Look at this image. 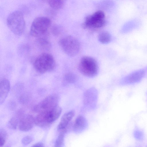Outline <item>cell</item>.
<instances>
[{"mask_svg":"<svg viewBox=\"0 0 147 147\" xmlns=\"http://www.w3.org/2000/svg\"><path fill=\"white\" fill-rule=\"evenodd\" d=\"M8 27L16 35L20 36L24 33L25 23L22 13L18 11L10 14L7 19Z\"/></svg>","mask_w":147,"mask_h":147,"instance_id":"obj_1","label":"cell"},{"mask_svg":"<svg viewBox=\"0 0 147 147\" xmlns=\"http://www.w3.org/2000/svg\"><path fill=\"white\" fill-rule=\"evenodd\" d=\"M61 111V108L58 106L51 109L39 113L35 118V124L41 127L48 126L58 119Z\"/></svg>","mask_w":147,"mask_h":147,"instance_id":"obj_2","label":"cell"},{"mask_svg":"<svg viewBox=\"0 0 147 147\" xmlns=\"http://www.w3.org/2000/svg\"><path fill=\"white\" fill-rule=\"evenodd\" d=\"M55 66V59L51 54L44 53L39 55L35 60L33 66L38 73L43 74L53 70Z\"/></svg>","mask_w":147,"mask_h":147,"instance_id":"obj_3","label":"cell"},{"mask_svg":"<svg viewBox=\"0 0 147 147\" xmlns=\"http://www.w3.org/2000/svg\"><path fill=\"white\" fill-rule=\"evenodd\" d=\"M51 24V20L45 17L36 18L33 21L30 28V34L33 37L38 38L45 36L47 33Z\"/></svg>","mask_w":147,"mask_h":147,"instance_id":"obj_4","label":"cell"},{"mask_svg":"<svg viewBox=\"0 0 147 147\" xmlns=\"http://www.w3.org/2000/svg\"><path fill=\"white\" fill-rule=\"evenodd\" d=\"M59 44L63 51L70 56H76L80 50V45L79 41L71 36H67L61 38L59 41Z\"/></svg>","mask_w":147,"mask_h":147,"instance_id":"obj_5","label":"cell"},{"mask_svg":"<svg viewBox=\"0 0 147 147\" xmlns=\"http://www.w3.org/2000/svg\"><path fill=\"white\" fill-rule=\"evenodd\" d=\"M80 73L84 76L89 77H93L97 74L98 67L97 62L93 58L85 56L81 59L78 65Z\"/></svg>","mask_w":147,"mask_h":147,"instance_id":"obj_6","label":"cell"},{"mask_svg":"<svg viewBox=\"0 0 147 147\" xmlns=\"http://www.w3.org/2000/svg\"><path fill=\"white\" fill-rule=\"evenodd\" d=\"M105 15L101 10L97 11L85 19L84 26L86 28H99L104 26L106 24Z\"/></svg>","mask_w":147,"mask_h":147,"instance_id":"obj_7","label":"cell"},{"mask_svg":"<svg viewBox=\"0 0 147 147\" xmlns=\"http://www.w3.org/2000/svg\"><path fill=\"white\" fill-rule=\"evenodd\" d=\"M59 98L57 95L52 94L46 97L35 105L33 111L38 113L49 110L58 106Z\"/></svg>","mask_w":147,"mask_h":147,"instance_id":"obj_8","label":"cell"},{"mask_svg":"<svg viewBox=\"0 0 147 147\" xmlns=\"http://www.w3.org/2000/svg\"><path fill=\"white\" fill-rule=\"evenodd\" d=\"M144 70L140 69L131 73L125 76L122 81V83L124 85L135 84L140 82L145 75Z\"/></svg>","mask_w":147,"mask_h":147,"instance_id":"obj_9","label":"cell"},{"mask_svg":"<svg viewBox=\"0 0 147 147\" xmlns=\"http://www.w3.org/2000/svg\"><path fill=\"white\" fill-rule=\"evenodd\" d=\"M35 124V118L31 115L24 116L19 122V129L23 131H27L31 129Z\"/></svg>","mask_w":147,"mask_h":147,"instance_id":"obj_10","label":"cell"},{"mask_svg":"<svg viewBox=\"0 0 147 147\" xmlns=\"http://www.w3.org/2000/svg\"><path fill=\"white\" fill-rule=\"evenodd\" d=\"M10 88V84L9 80L3 78L0 82V103H3L5 100Z\"/></svg>","mask_w":147,"mask_h":147,"instance_id":"obj_11","label":"cell"},{"mask_svg":"<svg viewBox=\"0 0 147 147\" xmlns=\"http://www.w3.org/2000/svg\"><path fill=\"white\" fill-rule=\"evenodd\" d=\"M74 115V112L73 111H69L64 114L57 126L58 130L59 131H67V127Z\"/></svg>","mask_w":147,"mask_h":147,"instance_id":"obj_12","label":"cell"},{"mask_svg":"<svg viewBox=\"0 0 147 147\" xmlns=\"http://www.w3.org/2000/svg\"><path fill=\"white\" fill-rule=\"evenodd\" d=\"M86 119L81 115L78 116L76 119L74 125L75 131L79 132L82 131L86 126Z\"/></svg>","mask_w":147,"mask_h":147,"instance_id":"obj_13","label":"cell"},{"mask_svg":"<svg viewBox=\"0 0 147 147\" xmlns=\"http://www.w3.org/2000/svg\"><path fill=\"white\" fill-rule=\"evenodd\" d=\"M37 38V44L40 49L45 51L50 49L51 47V43L45 36Z\"/></svg>","mask_w":147,"mask_h":147,"instance_id":"obj_14","label":"cell"},{"mask_svg":"<svg viewBox=\"0 0 147 147\" xmlns=\"http://www.w3.org/2000/svg\"><path fill=\"white\" fill-rule=\"evenodd\" d=\"M111 37L110 34L108 32L104 31L100 32L98 35V39L102 44H107L110 42Z\"/></svg>","mask_w":147,"mask_h":147,"instance_id":"obj_15","label":"cell"},{"mask_svg":"<svg viewBox=\"0 0 147 147\" xmlns=\"http://www.w3.org/2000/svg\"><path fill=\"white\" fill-rule=\"evenodd\" d=\"M65 0H48L50 6L55 9H61L63 6Z\"/></svg>","mask_w":147,"mask_h":147,"instance_id":"obj_16","label":"cell"},{"mask_svg":"<svg viewBox=\"0 0 147 147\" xmlns=\"http://www.w3.org/2000/svg\"><path fill=\"white\" fill-rule=\"evenodd\" d=\"M77 79V76L75 74L68 73L66 74L64 77L63 81L64 83H72Z\"/></svg>","mask_w":147,"mask_h":147,"instance_id":"obj_17","label":"cell"},{"mask_svg":"<svg viewBox=\"0 0 147 147\" xmlns=\"http://www.w3.org/2000/svg\"><path fill=\"white\" fill-rule=\"evenodd\" d=\"M60 133L57 138L55 146L56 147H60L62 146L64 142V135L66 132L65 131H60Z\"/></svg>","mask_w":147,"mask_h":147,"instance_id":"obj_18","label":"cell"},{"mask_svg":"<svg viewBox=\"0 0 147 147\" xmlns=\"http://www.w3.org/2000/svg\"><path fill=\"white\" fill-rule=\"evenodd\" d=\"M134 138L138 141H142L144 138V134L143 131L138 129H136L133 132Z\"/></svg>","mask_w":147,"mask_h":147,"instance_id":"obj_19","label":"cell"},{"mask_svg":"<svg viewBox=\"0 0 147 147\" xmlns=\"http://www.w3.org/2000/svg\"><path fill=\"white\" fill-rule=\"evenodd\" d=\"M18 124V119L15 118L13 117L9 121L7 124V126L10 129H15L16 128Z\"/></svg>","mask_w":147,"mask_h":147,"instance_id":"obj_20","label":"cell"},{"mask_svg":"<svg viewBox=\"0 0 147 147\" xmlns=\"http://www.w3.org/2000/svg\"><path fill=\"white\" fill-rule=\"evenodd\" d=\"M0 146H2L6 142L7 137V134L6 131L3 129H0Z\"/></svg>","mask_w":147,"mask_h":147,"instance_id":"obj_21","label":"cell"},{"mask_svg":"<svg viewBox=\"0 0 147 147\" xmlns=\"http://www.w3.org/2000/svg\"><path fill=\"white\" fill-rule=\"evenodd\" d=\"M32 141V138L30 136H27L23 138L22 140V143L24 145H27Z\"/></svg>","mask_w":147,"mask_h":147,"instance_id":"obj_22","label":"cell"},{"mask_svg":"<svg viewBox=\"0 0 147 147\" xmlns=\"http://www.w3.org/2000/svg\"><path fill=\"white\" fill-rule=\"evenodd\" d=\"M52 32L55 35H58L60 33V31L58 27L55 26L53 28Z\"/></svg>","mask_w":147,"mask_h":147,"instance_id":"obj_23","label":"cell"},{"mask_svg":"<svg viewBox=\"0 0 147 147\" xmlns=\"http://www.w3.org/2000/svg\"><path fill=\"white\" fill-rule=\"evenodd\" d=\"M44 146L43 144L41 143H38L34 144L32 146V147H43Z\"/></svg>","mask_w":147,"mask_h":147,"instance_id":"obj_24","label":"cell"}]
</instances>
